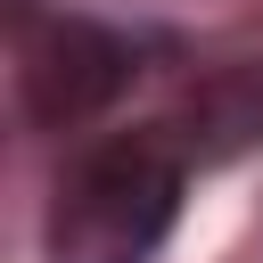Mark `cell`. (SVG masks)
<instances>
[{
	"instance_id": "7a4b0ae2",
	"label": "cell",
	"mask_w": 263,
	"mask_h": 263,
	"mask_svg": "<svg viewBox=\"0 0 263 263\" xmlns=\"http://www.w3.org/2000/svg\"><path fill=\"white\" fill-rule=\"evenodd\" d=\"M123 82H132V49L107 25L58 16V25H41L25 41V107H33V123H82Z\"/></svg>"
},
{
	"instance_id": "6da1fadb",
	"label": "cell",
	"mask_w": 263,
	"mask_h": 263,
	"mask_svg": "<svg viewBox=\"0 0 263 263\" xmlns=\"http://www.w3.org/2000/svg\"><path fill=\"white\" fill-rule=\"evenodd\" d=\"M173 214H181V148L164 132L99 140L49 197V263H148Z\"/></svg>"
}]
</instances>
